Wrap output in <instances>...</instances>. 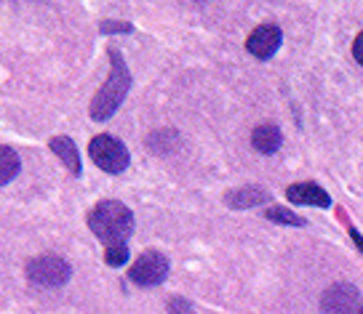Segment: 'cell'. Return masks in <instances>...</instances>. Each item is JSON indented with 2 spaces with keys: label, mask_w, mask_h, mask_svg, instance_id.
Segmentation results:
<instances>
[{
  "label": "cell",
  "mask_w": 363,
  "mask_h": 314,
  "mask_svg": "<svg viewBox=\"0 0 363 314\" xmlns=\"http://www.w3.org/2000/svg\"><path fill=\"white\" fill-rule=\"evenodd\" d=\"M128 277L142 288H155L169 277V258L158 250H145L128 269Z\"/></svg>",
  "instance_id": "obj_5"
},
{
  "label": "cell",
  "mask_w": 363,
  "mask_h": 314,
  "mask_svg": "<svg viewBox=\"0 0 363 314\" xmlns=\"http://www.w3.org/2000/svg\"><path fill=\"white\" fill-rule=\"evenodd\" d=\"M267 216V221H275V224H286V226H305L307 221L302 216H296L294 211H289V208H281V205H272L264 211Z\"/></svg>",
  "instance_id": "obj_13"
},
{
  "label": "cell",
  "mask_w": 363,
  "mask_h": 314,
  "mask_svg": "<svg viewBox=\"0 0 363 314\" xmlns=\"http://www.w3.org/2000/svg\"><path fill=\"white\" fill-rule=\"evenodd\" d=\"M350 237H352V243H355V245H358V248L363 250V237H361V232H358V229H352V226H350Z\"/></svg>",
  "instance_id": "obj_19"
},
{
  "label": "cell",
  "mask_w": 363,
  "mask_h": 314,
  "mask_svg": "<svg viewBox=\"0 0 363 314\" xmlns=\"http://www.w3.org/2000/svg\"><path fill=\"white\" fill-rule=\"evenodd\" d=\"M51 152H54L75 176H80V170H83V165H80V152L69 136H54V139H51Z\"/></svg>",
  "instance_id": "obj_11"
},
{
  "label": "cell",
  "mask_w": 363,
  "mask_h": 314,
  "mask_svg": "<svg viewBox=\"0 0 363 314\" xmlns=\"http://www.w3.org/2000/svg\"><path fill=\"white\" fill-rule=\"evenodd\" d=\"M72 277V267L59 256H38L27 264V280L40 288H62Z\"/></svg>",
  "instance_id": "obj_4"
},
{
  "label": "cell",
  "mask_w": 363,
  "mask_h": 314,
  "mask_svg": "<svg viewBox=\"0 0 363 314\" xmlns=\"http://www.w3.org/2000/svg\"><path fill=\"white\" fill-rule=\"evenodd\" d=\"M358 314H363V306H361V309H358Z\"/></svg>",
  "instance_id": "obj_20"
},
{
  "label": "cell",
  "mask_w": 363,
  "mask_h": 314,
  "mask_svg": "<svg viewBox=\"0 0 363 314\" xmlns=\"http://www.w3.org/2000/svg\"><path fill=\"white\" fill-rule=\"evenodd\" d=\"M361 293L350 282H337L320 296V314H358Z\"/></svg>",
  "instance_id": "obj_6"
},
{
  "label": "cell",
  "mask_w": 363,
  "mask_h": 314,
  "mask_svg": "<svg viewBox=\"0 0 363 314\" xmlns=\"http://www.w3.org/2000/svg\"><path fill=\"white\" fill-rule=\"evenodd\" d=\"M281 43H284L281 27H275V24H259V27L249 35L246 51L257 59H270L272 54L281 48Z\"/></svg>",
  "instance_id": "obj_7"
},
{
  "label": "cell",
  "mask_w": 363,
  "mask_h": 314,
  "mask_svg": "<svg viewBox=\"0 0 363 314\" xmlns=\"http://www.w3.org/2000/svg\"><path fill=\"white\" fill-rule=\"evenodd\" d=\"M166 309H169V314H195L193 303L187 301V298H182V296H171Z\"/></svg>",
  "instance_id": "obj_16"
},
{
  "label": "cell",
  "mask_w": 363,
  "mask_h": 314,
  "mask_svg": "<svg viewBox=\"0 0 363 314\" xmlns=\"http://www.w3.org/2000/svg\"><path fill=\"white\" fill-rule=\"evenodd\" d=\"M89 226L102 243L115 245V243H123V240L131 237V232H134V214L121 200H102L99 205L91 208Z\"/></svg>",
  "instance_id": "obj_1"
},
{
  "label": "cell",
  "mask_w": 363,
  "mask_h": 314,
  "mask_svg": "<svg viewBox=\"0 0 363 314\" xmlns=\"http://www.w3.org/2000/svg\"><path fill=\"white\" fill-rule=\"evenodd\" d=\"M110 62H113L110 78H107V83H104L102 88H99V93L94 96V101H91V117L94 120L113 117L115 110L123 104L128 88H131V72H128V64L123 62L118 48H110Z\"/></svg>",
  "instance_id": "obj_2"
},
{
  "label": "cell",
  "mask_w": 363,
  "mask_h": 314,
  "mask_svg": "<svg viewBox=\"0 0 363 314\" xmlns=\"http://www.w3.org/2000/svg\"><path fill=\"white\" fill-rule=\"evenodd\" d=\"M89 155L94 160L96 168H102L104 173H123L128 168V149L121 139L107 134H99L91 139Z\"/></svg>",
  "instance_id": "obj_3"
},
{
  "label": "cell",
  "mask_w": 363,
  "mask_h": 314,
  "mask_svg": "<svg viewBox=\"0 0 363 314\" xmlns=\"http://www.w3.org/2000/svg\"><path fill=\"white\" fill-rule=\"evenodd\" d=\"M104 261H107L110 267H123L125 261H128V245H125V243L107 245L104 248Z\"/></svg>",
  "instance_id": "obj_15"
},
{
  "label": "cell",
  "mask_w": 363,
  "mask_h": 314,
  "mask_svg": "<svg viewBox=\"0 0 363 314\" xmlns=\"http://www.w3.org/2000/svg\"><path fill=\"white\" fill-rule=\"evenodd\" d=\"M19 170H22V160H19V155L13 152L11 146L0 144V187L16 179Z\"/></svg>",
  "instance_id": "obj_12"
},
{
  "label": "cell",
  "mask_w": 363,
  "mask_h": 314,
  "mask_svg": "<svg viewBox=\"0 0 363 314\" xmlns=\"http://www.w3.org/2000/svg\"><path fill=\"white\" fill-rule=\"evenodd\" d=\"M270 200V192L262 187H238V190L225 192V202L230 208H254Z\"/></svg>",
  "instance_id": "obj_9"
},
{
  "label": "cell",
  "mask_w": 363,
  "mask_h": 314,
  "mask_svg": "<svg viewBox=\"0 0 363 314\" xmlns=\"http://www.w3.org/2000/svg\"><path fill=\"white\" fill-rule=\"evenodd\" d=\"M286 197L296 205H315V208H329L331 197L326 190H320L313 181H302V184H291L286 190Z\"/></svg>",
  "instance_id": "obj_8"
},
{
  "label": "cell",
  "mask_w": 363,
  "mask_h": 314,
  "mask_svg": "<svg viewBox=\"0 0 363 314\" xmlns=\"http://www.w3.org/2000/svg\"><path fill=\"white\" fill-rule=\"evenodd\" d=\"M352 57H355V62L363 67V30L358 33V37L352 40Z\"/></svg>",
  "instance_id": "obj_18"
},
{
  "label": "cell",
  "mask_w": 363,
  "mask_h": 314,
  "mask_svg": "<svg viewBox=\"0 0 363 314\" xmlns=\"http://www.w3.org/2000/svg\"><path fill=\"white\" fill-rule=\"evenodd\" d=\"M102 27L104 35H113V33H131V24L128 22H113V19H107V22L99 24Z\"/></svg>",
  "instance_id": "obj_17"
},
{
  "label": "cell",
  "mask_w": 363,
  "mask_h": 314,
  "mask_svg": "<svg viewBox=\"0 0 363 314\" xmlns=\"http://www.w3.org/2000/svg\"><path fill=\"white\" fill-rule=\"evenodd\" d=\"M174 144H177V131H158V134H152L147 139V146L152 152H158V155L171 152Z\"/></svg>",
  "instance_id": "obj_14"
},
{
  "label": "cell",
  "mask_w": 363,
  "mask_h": 314,
  "mask_svg": "<svg viewBox=\"0 0 363 314\" xmlns=\"http://www.w3.org/2000/svg\"><path fill=\"white\" fill-rule=\"evenodd\" d=\"M281 141H284V136L278 131V125H257L254 128V134H251V146L262 152V155H275L278 149H281Z\"/></svg>",
  "instance_id": "obj_10"
}]
</instances>
